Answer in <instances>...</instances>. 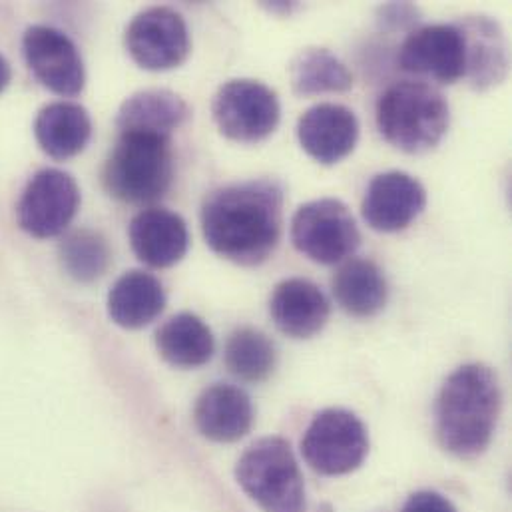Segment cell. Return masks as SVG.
<instances>
[{"instance_id": "6da1fadb", "label": "cell", "mask_w": 512, "mask_h": 512, "mask_svg": "<svg viewBox=\"0 0 512 512\" xmlns=\"http://www.w3.org/2000/svg\"><path fill=\"white\" fill-rule=\"evenodd\" d=\"M283 200V186L269 178L214 190L200 214L206 244L238 265L267 261L281 238Z\"/></svg>"}, {"instance_id": "7a4b0ae2", "label": "cell", "mask_w": 512, "mask_h": 512, "mask_svg": "<svg viewBox=\"0 0 512 512\" xmlns=\"http://www.w3.org/2000/svg\"><path fill=\"white\" fill-rule=\"evenodd\" d=\"M501 403V385L491 367H459L437 399V437L443 449L461 459L479 457L493 441Z\"/></svg>"}, {"instance_id": "3957f363", "label": "cell", "mask_w": 512, "mask_h": 512, "mask_svg": "<svg viewBox=\"0 0 512 512\" xmlns=\"http://www.w3.org/2000/svg\"><path fill=\"white\" fill-rule=\"evenodd\" d=\"M375 118L381 136L391 146L407 154H423L445 138L451 112L447 98L437 88L403 80L379 96Z\"/></svg>"}, {"instance_id": "277c9868", "label": "cell", "mask_w": 512, "mask_h": 512, "mask_svg": "<svg viewBox=\"0 0 512 512\" xmlns=\"http://www.w3.org/2000/svg\"><path fill=\"white\" fill-rule=\"evenodd\" d=\"M174 178V154L168 136L120 132L104 166L106 192L126 204L160 200Z\"/></svg>"}, {"instance_id": "5b68a950", "label": "cell", "mask_w": 512, "mask_h": 512, "mask_svg": "<svg viewBox=\"0 0 512 512\" xmlns=\"http://www.w3.org/2000/svg\"><path fill=\"white\" fill-rule=\"evenodd\" d=\"M236 477L261 511L305 512L303 477L287 441L259 439L242 455Z\"/></svg>"}, {"instance_id": "8992f818", "label": "cell", "mask_w": 512, "mask_h": 512, "mask_svg": "<svg viewBox=\"0 0 512 512\" xmlns=\"http://www.w3.org/2000/svg\"><path fill=\"white\" fill-rule=\"evenodd\" d=\"M301 453L305 463L319 475H347L361 467L369 453L367 429L351 411L325 409L307 427L301 439Z\"/></svg>"}, {"instance_id": "52a82bcc", "label": "cell", "mask_w": 512, "mask_h": 512, "mask_svg": "<svg viewBox=\"0 0 512 512\" xmlns=\"http://www.w3.org/2000/svg\"><path fill=\"white\" fill-rule=\"evenodd\" d=\"M291 240L299 254L321 265H333L355 254L361 244L349 208L333 198L303 204L291 220Z\"/></svg>"}, {"instance_id": "ba28073f", "label": "cell", "mask_w": 512, "mask_h": 512, "mask_svg": "<svg viewBox=\"0 0 512 512\" xmlns=\"http://www.w3.org/2000/svg\"><path fill=\"white\" fill-rule=\"evenodd\" d=\"M212 114L226 138L256 144L275 132L281 106L269 86L242 78L230 80L218 90L212 102Z\"/></svg>"}, {"instance_id": "9c48e42d", "label": "cell", "mask_w": 512, "mask_h": 512, "mask_svg": "<svg viewBox=\"0 0 512 512\" xmlns=\"http://www.w3.org/2000/svg\"><path fill=\"white\" fill-rule=\"evenodd\" d=\"M80 206V190L74 178L62 170H40L24 188L18 206V226L32 238L60 236L74 220Z\"/></svg>"}, {"instance_id": "30bf717a", "label": "cell", "mask_w": 512, "mask_h": 512, "mask_svg": "<svg viewBox=\"0 0 512 512\" xmlns=\"http://www.w3.org/2000/svg\"><path fill=\"white\" fill-rule=\"evenodd\" d=\"M399 66L443 84L467 80V36L461 22L413 30L399 50Z\"/></svg>"}, {"instance_id": "8fae6325", "label": "cell", "mask_w": 512, "mask_h": 512, "mask_svg": "<svg viewBox=\"0 0 512 512\" xmlns=\"http://www.w3.org/2000/svg\"><path fill=\"white\" fill-rule=\"evenodd\" d=\"M126 48L144 70L162 72L178 68L190 54L188 24L172 8H148L130 22Z\"/></svg>"}, {"instance_id": "7c38bea8", "label": "cell", "mask_w": 512, "mask_h": 512, "mask_svg": "<svg viewBox=\"0 0 512 512\" xmlns=\"http://www.w3.org/2000/svg\"><path fill=\"white\" fill-rule=\"evenodd\" d=\"M22 50L32 74L54 94L76 96L84 90V60L64 32L50 26H30L24 32Z\"/></svg>"}, {"instance_id": "4fadbf2b", "label": "cell", "mask_w": 512, "mask_h": 512, "mask_svg": "<svg viewBox=\"0 0 512 512\" xmlns=\"http://www.w3.org/2000/svg\"><path fill=\"white\" fill-rule=\"evenodd\" d=\"M425 206L427 192L417 178L405 172H385L367 186L361 214L371 230L395 234L407 230Z\"/></svg>"}, {"instance_id": "5bb4252c", "label": "cell", "mask_w": 512, "mask_h": 512, "mask_svg": "<svg viewBox=\"0 0 512 512\" xmlns=\"http://www.w3.org/2000/svg\"><path fill=\"white\" fill-rule=\"evenodd\" d=\"M297 140L315 162L333 166L355 150L359 120L341 104H317L299 118Z\"/></svg>"}, {"instance_id": "9a60e30c", "label": "cell", "mask_w": 512, "mask_h": 512, "mask_svg": "<svg viewBox=\"0 0 512 512\" xmlns=\"http://www.w3.org/2000/svg\"><path fill=\"white\" fill-rule=\"evenodd\" d=\"M136 257L150 267H172L190 248V232L182 216L166 208H150L136 214L128 228Z\"/></svg>"}, {"instance_id": "2e32d148", "label": "cell", "mask_w": 512, "mask_h": 512, "mask_svg": "<svg viewBox=\"0 0 512 512\" xmlns=\"http://www.w3.org/2000/svg\"><path fill=\"white\" fill-rule=\"evenodd\" d=\"M329 301L311 281L291 277L281 281L269 301V313L281 333L293 339L317 335L329 319Z\"/></svg>"}, {"instance_id": "e0dca14e", "label": "cell", "mask_w": 512, "mask_h": 512, "mask_svg": "<svg viewBox=\"0 0 512 512\" xmlns=\"http://www.w3.org/2000/svg\"><path fill=\"white\" fill-rule=\"evenodd\" d=\"M254 415L250 395L240 387L224 383L206 389L194 409L198 431L216 443L244 439L252 431Z\"/></svg>"}, {"instance_id": "ac0fdd59", "label": "cell", "mask_w": 512, "mask_h": 512, "mask_svg": "<svg viewBox=\"0 0 512 512\" xmlns=\"http://www.w3.org/2000/svg\"><path fill=\"white\" fill-rule=\"evenodd\" d=\"M467 36V80L477 90L501 84L509 72L507 42L497 20L467 16L459 20Z\"/></svg>"}, {"instance_id": "d6986e66", "label": "cell", "mask_w": 512, "mask_h": 512, "mask_svg": "<svg viewBox=\"0 0 512 512\" xmlns=\"http://www.w3.org/2000/svg\"><path fill=\"white\" fill-rule=\"evenodd\" d=\"M166 307V291L158 277L134 269L124 273L108 293V315L124 329L150 325Z\"/></svg>"}, {"instance_id": "ffe728a7", "label": "cell", "mask_w": 512, "mask_h": 512, "mask_svg": "<svg viewBox=\"0 0 512 512\" xmlns=\"http://www.w3.org/2000/svg\"><path fill=\"white\" fill-rule=\"evenodd\" d=\"M34 136L40 148L54 160L78 156L90 142L92 120L84 106L54 102L44 106L34 122Z\"/></svg>"}, {"instance_id": "44dd1931", "label": "cell", "mask_w": 512, "mask_h": 512, "mask_svg": "<svg viewBox=\"0 0 512 512\" xmlns=\"http://www.w3.org/2000/svg\"><path fill=\"white\" fill-rule=\"evenodd\" d=\"M190 116V108L170 90H142L132 94L118 112L120 132H146L168 136Z\"/></svg>"}, {"instance_id": "7402d4cb", "label": "cell", "mask_w": 512, "mask_h": 512, "mask_svg": "<svg viewBox=\"0 0 512 512\" xmlns=\"http://www.w3.org/2000/svg\"><path fill=\"white\" fill-rule=\"evenodd\" d=\"M333 295L349 315L371 317L385 307L389 287L385 273L375 261L355 257L333 275Z\"/></svg>"}, {"instance_id": "603a6c76", "label": "cell", "mask_w": 512, "mask_h": 512, "mask_svg": "<svg viewBox=\"0 0 512 512\" xmlns=\"http://www.w3.org/2000/svg\"><path fill=\"white\" fill-rule=\"evenodd\" d=\"M156 347L172 367L196 369L212 359L216 343L212 329L198 315L180 313L158 329Z\"/></svg>"}, {"instance_id": "cb8c5ba5", "label": "cell", "mask_w": 512, "mask_h": 512, "mask_svg": "<svg viewBox=\"0 0 512 512\" xmlns=\"http://www.w3.org/2000/svg\"><path fill=\"white\" fill-rule=\"evenodd\" d=\"M291 88L297 96L347 92L353 86L349 68L327 48H305L289 64Z\"/></svg>"}, {"instance_id": "d4e9b609", "label": "cell", "mask_w": 512, "mask_h": 512, "mask_svg": "<svg viewBox=\"0 0 512 512\" xmlns=\"http://www.w3.org/2000/svg\"><path fill=\"white\" fill-rule=\"evenodd\" d=\"M224 359L234 377L246 383H261L273 373L277 351L265 333L242 327L230 335Z\"/></svg>"}, {"instance_id": "484cf974", "label": "cell", "mask_w": 512, "mask_h": 512, "mask_svg": "<svg viewBox=\"0 0 512 512\" xmlns=\"http://www.w3.org/2000/svg\"><path fill=\"white\" fill-rule=\"evenodd\" d=\"M58 256L64 271L72 279L90 283L106 273L112 254L102 234L94 230H76L60 242Z\"/></svg>"}, {"instance_id": "4316f807", "label": "cell", "mask_w": 512, "mask_h": 512, "mask_svg": "<svg viewBox=\"0 0 512 512\" xmlns=\"http://www.w3.org/2000/svg\"><path fill=\"white\" fill-rule=\"evenodd\" d=\"M401 512H457V509L447 497L435 491H421V493H415L405 503Z\"/></svg>"}, {"instance_id": "83f0119b", "label": "cell", "mask_w": 512, "mask_h": 512, "mask_svg": "<svg viewBox=\"0 0 512 512\" xmlns=\"http://www.w3.org/2000/svg\"><path fill=\"white\" fill-rule=\"evenodd\" d=\"M12 78V72H10V64L6 62L4 56H0V94L6 90L8 82Z\"/></svg>"}]
</instances>
